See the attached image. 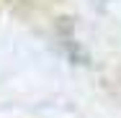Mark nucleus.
Returning a JSON list of instances; mask_svg holds the SVG:
<instances>
[{"mask_svg": "<svg viewBox=\"0 0 121 118\" xmlns=\"http://www.w3.org/2000/svg\"><path fill=\"white\" fill-rule=\"evenodd\" d=\"M95 3H108V0H95Z\"/></svg>", "mask_w": 121, "mask_h": 118, "instance_id": "1", "label": "nucleus"}]
</instances>
